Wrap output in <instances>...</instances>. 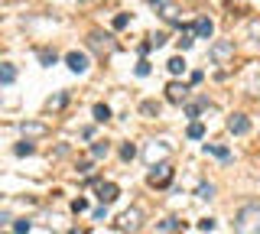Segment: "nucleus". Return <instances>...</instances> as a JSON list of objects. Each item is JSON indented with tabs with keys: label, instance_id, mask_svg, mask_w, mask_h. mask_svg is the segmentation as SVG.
<instances>
[{
	"label": "nucleus",
	"instance_id": "1",
	"mask_svg": "<svg viewBox=\"0 0 260 234\" xmlns=\"http://www.w3.org/2000/svg\"><path fill=\"white\" fill-rule=\"evenodd\" d=\"M234 234H260V202H247L234 215Z\"/></svg>",
	"mask_w": 260,
	"mask_h": 234
},
{
	"label": "nucleus",
	"instance_id": "2",
	"mask_svg": "<svg viewBox=\"0 0 260 234\" xmlns=\"http://www.w3.org/2000/svg\"><path fill=\"white\" fill-rule=\"evenodd\" d=\"M88 49H94L101 59H108V55L117 52V39L111 33H101V29H94V33H88Z\"/></svg>",
	"mask_w": 260,
	"mask_h": 234
},
{
	"label": "nucleus",
	"instance_id": "3",
	"mask_svg": "<svg viewBox=\"0 0 260 234\" xmlns=\"http://www.w3.org/2000/svg\"><path fill=\"white\" fill-rule=\"evenodd\" d=\"M146 182H150L153 189H162V185H169V182H173V166H169V163L153 166L150 176H146Z\"/></svg>",
	"mask_w": 260,
	"mask_h": 234
},
{
	"label": "nucleus",
	"instance_id": "4",
	"mask_svg": "<svg viewBox=\"0 0 260 234\" xmlns=\"http://www.w3.org/2000/svg\"><path fill=\"white\" fill-rule=\"evenodd\" d=\"M211 55V62H218V65H224L228 59H234V39H221V43H215L208 49Z\"/></svg>",
	"mask_w": 260,
	"mask_h": 234
},
{
	"label": "nucleus",
	"instance_id": "5",
	"mask_svg": "<svg viewBox=\"0 0 260 234\" xmlns=\"http://www.w3.org/2000/svg\"><path fill=\"white\" fill-rule=\"evenodd\" d=\"M140 221H143V215H140V208H127L124 215H120V221H117V228L120 231H127V234H137L140 231Z\"/></svg>",
	"mask_w": 260,
	"mask_h": 234
},
{
	"label": "nucleus",
	"instance_id": "6",
	"mask_svg": "<svg viewBox=\"0 0 260 234\" xmlns=\"http://www.w3.org/2000/svg\"><path fill=\"white\" fill-rule=\"evenodd\" d=\"M228 130H231L234 137L250 133V120H247V114H231V117H228Z\"/></svg>",
	"mask_w": 260,
	"mask_h": 234
},
{
	"label": "nucleus",
	"instance_id": "7",
	"mask_svg": "<svg viewBox=\"0 0 260 234\" xmlns=\"http://www.w3.org/2000/svg\"><path fill=\"white\" fill-rule=\"evenodd\" d=\"M185 98H189V88H185V85H179V82L166 85V101L169 104H185Z\"/></svg>",
	"mask_w": 260,
	"mask_h": 234
},
{
	"label": "nucleus",
	"instance_id": "8",
	"mask_svg": "<svg viewBox=\"0 0 260 234\" xmlns=\"http://www.w3.org/2000/svg\"><path fill=\"white\" fill-rule=\"evenodd\" d=\"M65 65L75 72V75H85V72H88V55L85 52H69V55H65Z\"/></svg>",
	"mask_w": 260,
	"mask_h": 234
},
{
	"label": "nucleus",
	"instance_id": "9",
	"mask_svg": "<svg viewBox=\"0 0 260 234\" xmlns=\"http://www.w3.org/2000/svg\"><path fill=\"white\" fill-rule=\"evenodd\" d=\"M117 195H120V189L114 182H101L98 185V198H101V205H111V202H117Z\"/></svg>",
	"mask_w": 260,
	"mask_h": 234
},
{
	"label": "nucleus",
	"instance_id": "10",
	"mask_svg": "<svg viewBox=\"0 0 260 234\" xmlns=\"http://www.w3.org/2000/svg\"><path fill=\"white\" fill-rule=\"evenodd\" d=\"M192 29H195V36H199V39H211V33H215V23H211L208 17H199Z\"/></svg>",
	"mask_w": 260,
	"mask_h": 234
},
{
	"label": "nucleus",
	"instance_id": "11",
	"mask_svg": "<svg viewBox=\"0 0 260 234\" xmlns=\"http://www.w3.org/2000/svg\"><path fill=\"white\" fill-rule=\"evenodd\" d=\"M179 231H182V221H179V218H166V221L156 224V234H179Z\"/></svg>",
	"mask_w": 260,
	"mask_h": 234
},
{
	"label": "nucleus",
	"instance_id": "12",
	"mask_svg": "<svg viewBox=\"0 0 260 234\" xmlns=\"http://www.w3.org/2000/svg\"><path fill=\"white\" fill-rule=\"evenodd\" d=\"M0 82H4V85H13L16 82V69L10 65V62H4V65H0Z\"/></svg>",
	"mask_w": 260,
	"mask_h": 234
},
{
	"label": "nucleus",
	"instance_id": "13",
	"mask_svg": "<svg viewBox=\"0 0 260 234\" xmlns=\"http://www.w3.org/2000/svg\"><path fill=\"white\" fill-rule=\"evenodd\" d=\"M166 69L173 72V75H182V72H185V59H182V55H176V59L166 62Z\"/></svg>",
	"mask_w": 260,
	"mask_h": 234
},
{
	"label": "nucleus",
	"instance_id": "14",
	"mask_svg": "<svg viewBox=\"0 0 260 234\" xmlns=\"http://www.w3.org/2000/svg\"><path fill=\"white\" fill-rule=\"evenodd\" d=\"M150 4L156 7V10H162V17H166V20H173V17H176V10L169 7V0H150Z\"/></svg>",
	"mask_w": 260,
	"mask_h": 234
},
{
	"label": "nucleus",
	"instance_id": "15",
	"mask_svg": "<svg viewBox=\"0 0 260 234\" xmlns=\"http://www.w3.org/2000/svg\"><path fill=\"white\" fill-rule=\"evenodd\" d=\"M94 120H98V124L111 120V108H108V104H94Z\"/></svg>",
	"mask_w": 260,
	"mask_h": 234
},
{
	"label": "nucleus",
	"instance_id": "16",
	"mask_svg": "<svg viewBox=\"0 0 260 234\" xmlns=\"http://www.w3.org/2000/svg\"><path fill=\"white\" fill-rule=\"evenodd\" d=\"M205 153H215L218 159H231V153H228V147H215V143H205Z\"/></svg>",
	"mask_w": 260,
	"mask_h": 234
},
{
	"label": "nucleus",
	"instance_id": "17",
	"mask_svg": "<svg viewBox=\"0 0 260 234\" xmlns=\"http://www.w3.org/2000/svg\"><path fill=\"white\" fill-rule=\"evenodd\" d=\"M195 192H199V198H215V185H211V182H202Z\"/></svg>",
	"mask_w": 260,
	"mask_h": 234
},
{
	"label": "nucleus",
	"instance_id": "18",
	"mask_svg": "<svg viewBox=\"0 0 260 234\" xmlns=\"http://www.w3.org/2000/svg\"><path fill=\"white\" fill-rule=\"evenodd\" d=\"M108 153H111V147H108V143H94V147H91V156H94V159H104Z\"/></svg>",
	"mask_w": 260,
	"mask_h": 234
},
{
	"label": "nucleus",
	"instance_id": "19",
	"mask_svg": "<svg viewBox=\"0 0 260 234\" xmlns=\"http://www.w3.org/2000/svg\"><path fill=\"white\" fill-rule=\"evenodd\" d=\"M202 137H205V127H202L199 120H195V124L189 127V140H202Z\"/></svg>",
	"mask_w": 260,
	"mask_h": 234
},
{
	"label": "nucleus",
	"instance_id": "20",
	"mask_svg": "<svg viewBox=\"0 0 260 234\" xmlns=\"http://www.w3.org/2000/svg\"><path fill=\"white\" fill-rule=\"evenodd\" d=\"M32 150H36V147H32V143L26 140V143H16V150H13V153H16V156H29Z\"/></svg>",
	"mask_w": 260,
	"mask_h": 234
},
{
	"label": "nucleus",
	"instance_id": "21",
	"mask_svg": "<svg viewBox=\"0 0 260 234\" xmlns=\"http://www.w3.org/2000/svg\"><path fill=\"white\" fill-rule=\"evenodd\" d=\"M29 228H32V224L26 221V218H20V221H13V231H16V234H29Z\"/></svg>",
	"mask_w": 260,
	"mask_h": 234
},
{
	"label": "nucleus",
	"instance_id": "22",
	"mask_svg": "<svg viewBox=\"0 0 260 234\" xmlns=\"http://www.w3.org/2000/svg\"><path fill=\"white\" fill-rule=\"evenodd\" d=\"M20 130H23V133H43L46 127H43V124H20Z\"/></svg>",
	"mask_w": 260,
	"mask_h": 234
},
{
	"label": "nucleus",
	"instance_id": "23",
	"mask_svg": "<svg viewBox=\"0 0 260 234\" xmlns=\"http://www.w3.org/2000/svg\"><path fill=\"white\" fill-rule=\"evenodd\" d=\"M162 153H166V147H150V153H146V159H150V163H156V156H162Z\"/></svg>",
	"mask_w": 260,
	"mask_h": 234
},
{
	"label": "nucleus",
	"instance_id": "24",
	"mask_svg": "<svg viewBox=\"0 0 260 234\" xmlns=\"http://www.w3.org/2000/svg\"><path fill=\"white\" fill-rule=\"evenodd\" d=\"M120 156H124V159H134L137 156V147H134V143H124V147H120Z\"/></svg>",
	"mask_w": 260,
	"mask_h": 234
},
{
	"label": "nucleus",
	"instance_id": "25",
	"mask_svg": "<svg viewBox=\"0 0 260 234\" xmlns=\"http://www.w3.org/2000/svg\"><path fill=\"white\" fill-rule=\"evenodd\" d=\"M127 23H130V17H127V13H117V17H114V29H124Z\"/></svg>",
	"mask_w": 260,
	"mask_h": 234
},
{
	"label": "nucleus",
	"instance_id": "26",
	"mask_svg": "<svg viewBox=\"0 0 260 234\" xmlns=\"http://www.w3.org/2000/svg\"><path fill=\"white\" fill-rule=\"evenodd\" d=\"M192 46V36H189V29H182V39H179V49H189Z\"/></svg>",
	"mask_w": 260,
	"mask_h": 234
},
{
	"label": "nucleus",
	"instance_id": "27",
	"mask_svg": "<svg viewBox=\"0 0 260 234\" xmlns=\"http://www.w3.org/2000/svg\"><path fill=\"white\" fill-rule=\"evenodd\" d=\"M143 114H159V104L156 101H146L143 104Z\"/></svg>",
	"mask_w": 260,
	"mask_h": 234
},
{
	"label": "nucleus",
	"instance_id": "28",
	"mask_svg": "<svg viewBox=\"0 0 260 234\" xmlns=\"http://www.w3.org/2000/svg\"><path fill=\"white\" fill-rule=\"evenodd\" d=\"M199 228H202V231H215V218H202Z\"/></svg>",
	"mask_w": 260,
	"mask_h": 234
},
{
	"label": "nucleus",
	"instance_id": "29",
	"mask_svg": "<svg viewBox=\"0 0 260 234\" xmlns=\"http://www.w3.org/2000/svg\"><path fill=\"white\" fill-rule=\"evenodd\" d=\"M85 208H88V202H85V198H75V202H72V212H75V215H78V212H85Z\"/></svg>",
	"mask_w": 260,
	"mask_h": 234
},
{
	"label": "nucleus",
	"instance_id": "30",
	"mask_svg": "<svg viewBox=\"0 0 260 234\" xmlns=\"http://www.w3.org/2000/svg\"><path fill=\"white\" fill-rule=\"evenodd\" d=\"M39 59H43V65H55V52H39Z\"/></svg>",
	"mask_w": 260,
	"mask_h": 234
},
{
	"label": "nucleus",
	"instance_id": "31",
	"mask_svg": "<svg viewBox=\"0 0 260 234\" xmlns=\"http://www.w3.org/2000/svg\"><path fill=\"white\" fill-rule=\"evenodd\" d=\"M137 75H140V78L150 75V62H140V65H137Z\"/></svg>",
	"mask_w": 260,
	"mask_h": 234
},
{
	"label": "nucleus",
	"instance_id": "32",
	"mask_svg": "<svg viewBox=\"0 0 260 234\" xmlns=\"http://www.w3.org/2000/svg\"><path fill=\"white\" fill-rule=\"evenodd\" d=\"M69 234H85V231H69Z\"/></svg>",
	"mask_w": 260,
	"mask_h": 234
}]
</instances>
